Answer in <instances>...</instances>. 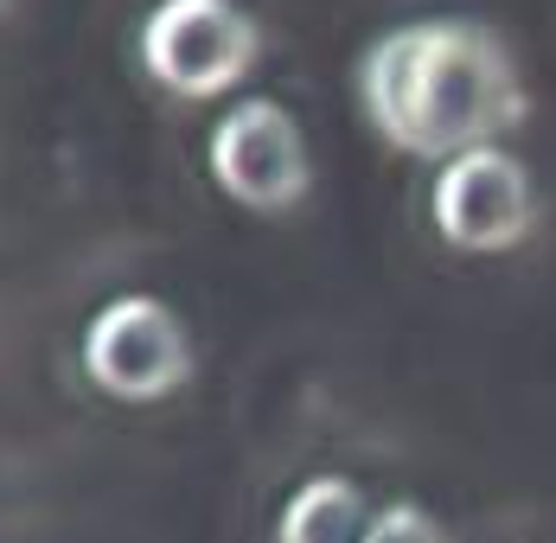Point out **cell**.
I'll use <instances>...</instances> for the list:
<instances>
[{"mask_svg":"<svg viewBox=\"0 0 556 543\" xmlns=\"http://www.w3.org/2000/svg\"><path fill=\"white\" fill-rule=\"evenodd\" d=\"M358 97L371 128L416 161L500 148L505 128L525 122V77L480 20H409L384 33L358 64Z\"/></svg>","mask_w":556,"mask_h":543,"instance_id":"obj_1","label":"cell"},{"mask_svg":"<svg viewBox=\"0 0 556 543\" xmlns=\"http://www.w3.org/2000/svg\"><path fill=\"white\" fill-rule=\"evenodd\" d=\"M256 58H263V33L237 0H161L141 26L148 77L186 103H212L237 90Z\"/></svg>","mask_w":556,"mask_h":543,"instance_id":"obj_2","label":"cell"},{"mask_svg":"<svg viewBox=\"0 0 556 543\" xmlns=\"http://www.w3.org/2000/svg\"><path fill=\"white\" fill-rule=\"evenodd\" d=\"M84 371L115 403H161L192 378V339L167 301L115 294L84 326Z\"/></svg>","mask_w":556,"mask_h":543,"instance_id":"obj_3","label":"cell"},{"mask_svg":"<svg viewBox=\"0 0 556 543\" xmlns=\"http://www.w3.org/2000/svg\"><path fill=\"white\" fill-rule=\"evenodd\" d=\"M429 212L442 230L447 250H467V256H500L511 243L531 237L538 224V186H531V166L505 148H473V154H454L435 173V192H429Z\"/></svg>","mask_w":556,"mask_h":543,"instance_id":"obj_4","label":"cell"},{"mask_svg":"<svg viewBox=\"0 0 556 543\" xmlns=\"http://www.w3.org/2000/svg\"><path fill=\"white\" fill-rule=\"evenodd\" d=\"M205 161H212V179L224 186V199H237L243 212H288L314 186L307 135L276 97H250V103L230 109L212 128Z\"/></svg>","mask_w":556,"mask_h":543,"instance_id":"obj_5","label":"cell"},{"mask_svg":"<svg viewBox=\"0 0 556 543\" xmlns=\"http://www.w3.org/2000/svg\"><path fill=\"white\" fill-rule=\"evenodd\" d=\"M371 531V505L345 473H320L281 505L276 543H365Z\"/></svg>","mask_w":556,"mask_h":543,"instance_id":"obj_6","label":"cell"},{"mask_svg":"<svg viewBox=\"0 0 556 543\" xmlns=\"http://www.w3.org/2000/svg\"><path fill=\"white\" fill-rule=\"evenodd\" d=\"M365 543H454V538L442 531V518H435V512H422V505L396 498V505H384V512H371Z\"/></svg>","mask_w":556,"mask_h":543,"instance_id":"obj_7","label":"cell"}]
</instances>
